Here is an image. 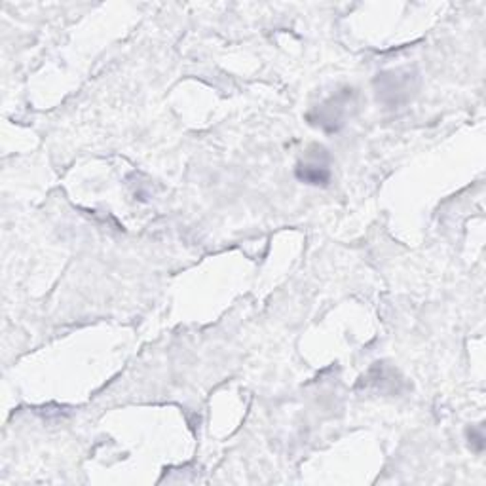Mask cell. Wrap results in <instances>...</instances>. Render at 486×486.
I'll return each instance as SVG.
<instances>
[{"mask_svg":"<svg viewBox=\"0 0 486 486\" xmlns=\"http://www.w3.org/2000/svg\"><path fill=\"white\" fill-rule=\"evenodd\" d=\"M297 177L310 184H325L329 181V167L325 164H300L297 167Z\"/></svg>","mask_w":486,"mask_h":486,"instance_id":"1","label":"cell"}]
</instances>
